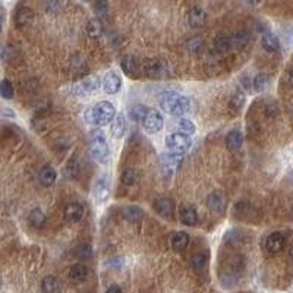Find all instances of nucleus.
<instances>
[{"instance_id": "37998d69", "label": "nucleus", "mask_w": 293, "mask_h": 293, "mask_svg": "<svg viewBox=\"0 0 293 293\" xmlns=\"http://www.w3.org/2000/svg\"><path fill=\"white\" fill-rule=\"evenodd\" d=\"M106 293H123V290H122V287H120V286L113 284V286H110V287L106 290Z\"/></svg>"}, {"instance_id": "f8f14e48", "label": "nucleus", "mask_w": 293, "mask_h": 293, "mask_svg": "<svg viewBox=\"0 0 293 293\" xmlns=\"http://www.w3.org/2000/svg\"><path fill=\"white\" fill-rule=\"evenodd\" d=\"M286 245V239L281 233L278 232H274V233H270L265 239V249L270 252V254H278L283 251Z\"/></svg>"}, {"instance_id": "39448f33", "label": "nucleus", "mask_w": 293, "mask_h": 293, "mask_svg": "<svg viewBox=\"0 0 293 293\" xmlns=\"http://www.w3.org/2000/svg\"><path fill=\"white\" fill-rule=\"evenodd\" d=\"M144 72L153 80H164L170 75V66L163 59H151L144 65Z\"/></svg>"}, {"instance_id": "ddd939ff", "label": "nucleus", "mask_w": 293, "mask_h": 293, "mask_svg": "<svg viewBox=\"0 0 293 293\" xmlns=\"http://www.w3.org/2000/svg\"><path fill=\"white\" fill-rule=\"evenodd\" d=\"M84 217V207L78 202H70L65 208V220L67 223H78Z\"/></svg>"}, {"instance_id": "c85d7f7f", "label": "nucleus", "mask_w": 293, "mask_h": 293, "mask_svg": "<svg viewBox=\"0 0 293 293\" xmlns=\"http://www.w3.org/2000/svg\"><path fill=\"white\" fill-rule=\"evenodd\" d=\"M41 290L43 293H59L60 283L54 276H46L41 281Z\"/></svg>"}, {"instance_id": "a211bd4d", "label": "nucleus", "mask_w": 293, "mask_h": 293, "mask_svg": "<svg viewBox=\"0 0 293 293\" xmlns=\"http://www.w3.org/2000/svg\"><path fill=\"white\" fill-rule=\"evenodd\" d=\"M34 19V14L30 8L27 6H21L16 14H15V24L18 28H27L33 24Z\"/></svg>"}, {"instance_id": "c756f323", "label": "nucleus", "mask_w": 293, "mask_h": 293, "mask_svg": "<svg viewBox=\"0 0 293 293\" xmlns=\"http://www.w3.org/2000/svg\"><path fill=\"white\" fill-rule=\"evenodd\" d=\"M103 31H104V27H103V22L98 19V18H93L88 21L87 24V34L91 37V38H98L103 35Z\"/></svg>"}, {"instance_id": "412c9836", "label": "nucleus", "mask_w": 293, "mask_h": 293, "mask_svg": "<svg viewBox=\"0 0 293 293\" xmlns=\"http://www.w3.org/2000/svg\"><path fill=\"white\" fill-rule=\"evenodd\" d=\"M67 277L75 283H82L88 277V268L84 264H75L69 268Z\"/></svg>"}, {"instance_id": "c03bdc74", "label": "nucleus", "mask_w": 293, "mask_h": 293, "mask_svg": "<svg viewBox=\"0 0 293 293\" xmlns=\"http://www.w3.org/2000/svg\"><path fill=\"white\" fill-rule=\"evenodd\" d=\"M3 54H5V47H3V44L0 43V59L3 57Z\"/></svg>"}, {"instance_id": "58836bf2", "label": "nucleus", "mask_w": 293, "mask_h": 293, "mask_svg": "<svg viewBox=\"0 0 293 293\" xmlns=\"http://www.w3.org/2000/svg\"><path fill=\"white\" fill-rule=\"evenodd\" d=\"M202 40L199 38V37H192V38H189L188 40V43H186V46H188V49L191 50V51H199L201 49H202Z\"/></svg>"}, {"instance_id": "7c9ffc66", "label": "nucleus", "mask_w": 293, "mask_h": 293, "mask_svg": "<svg viewBox=\"0 0 293 293\" xmlns=\"http://www.w3.org/2000/svg\"><path fill=\"white\" fill-rule=\"evenodd\" d=\"M28 222L34 228H43L46 223V214L41 208H34L28 214Z\"/></svg>"}, {"instance_id": "6e6552de", "label": "nucleus", "mask_w": 293, "mask_h": 293, "mask_svg": "<svg viewBox=\"0 0 293 293\" xmlns=\"http://www.w3.org/2000/svg\"><path fill=\"white\" fill-rule=\"evenodd\" d=\"M142 125H144V129H145L146 132L157 133V132H160V130L163 129L164 120H163V116H162L160 112H157V110H154V109H153V110L148 109V112H146L145 117L142 119Z\"/></svg>"}, {"instance_id": "bb28decb", "label": "nucleus", "mask_w": 293, "mask_h": 293, "mask_svg": "<svg viewBox=\"0 0 293 293\" xmlns=\"http://www.w3.org/2000/svg\"><path fill=\"white\" fill-rule=\"evenodd\" d=\"M214 49L217 53H228L232 49L230 35L228 34H220L214 38Z\"/></svg>"}, {"instance_id": "72a5a7b5", "label": "nucleus", "mask_w": 293, "mask_h": 293, "mask_svg": "<svg viewBox=\"0 0 293 293\" xmlns=\"http://www.w3.org/2000/svg\"><path fill=\"white\" fill-rule=\"evenodd\" d=\"M146 112H148L146 106H144V104H135V106H132V107L129 109V117H130L133 122H141V120L145 117Z\"/></svg>"}, {"instance_id": "f257e3e1", "label": "nucleus", "mask_w": 293, "mask_h": 293, "mask_svg": "<svg viewBox=\"0 0 293 293\" xmlns=\"http://www.w3.org/2000/svg\"><path fill=\"white\" fill-rule=\"evenodd\" d=\"M116 116V109L110 101H98L84 112V120L91 126H106Z\"/></svg>"}, {"instance_id": "b1692460", "label": "nucleus", "mask_w": 293, "mask_h": 293, "mask_svg": "<svg viewBox=\"0 0 293 293\" xmlns=\"http://www.w3.org/2000/svg\"><path fill=\"white\" fill-rule=\"evenodd\" d=\"M122 214H123V218L129 223H136L142 218L144 215V211L141 207H136V205H129V207H125L122 210Z\"/></svg>"}, {"instance_id": "1a4fd4ad", "label": "nucleus", "mask_w": 293, "mask_h": 293, "mask_svg": "<svg viewBox=\"0 0 293 293\" xmlns=\"http://www.w3.org/2000/svg\"><path fill=\"white\" fill-rule=\"evenodd\" d=\"M101 87V80L98 77H87L82 81H80L78 84L73 85V93L77 96H87L91 94L94 91H97Z\"/></svg>"}, {"instance_id": "ea45409f", "label": "nucleus", "mask_w": 293, "mask_h": 293, "mask_svg": "<svg viewBox=\"0 0 293 293\" xmlns=\"http://www.w3.org/2000/svg\"><path fill=\"white\" fill-rule=\"evenodd\" d=\"M94 8L98 15H106L109 12V3H106V2H98V3H96Z\"/></svg>"}, {"instance_id": "f03ea898", "label": "nucleus", "mask_w": 293, "mask_h": 293, "mask_svg": "<svg viewBox=\"0 0 293 293\" xmlns=\"http://www.w3.org/2000/svg\"><path fill=\"white\" fill-rule=\"evenodd\" d=\"M160 107L172 116H183L191 109V100L179 93H166L160 98Z\"/></svg>"}, {"instance_id": "9b49d317", "label": "nucleus", "mask_w": 293, "mask_h": 293, "mask_svg": "<svg viewBox=\"0 0 293 293\" xmlns=\"http://www.w3.org/2000/svg\"><path fill=\"white\" fill-rule=\"evenodd\" d=\"M101 87L107 94H116L122 87V80L117 73L107 72L101 80Z\"/></svg>"}, {"instance_id": "423d86ee", "label": "nucleus", "mask_w": 293, "mask_h": 293, "mask_svg": "<svg viewBox=\"0 0 293 293\" xmlns=\"http://www.w3.org/2000/svg\"><path fill=\"white\" fill-rule=\"evenodd\" d=\"M166 145L172 153L183 154L191 148L192 141L188 135L179 133V132H172L166 136Z\"/></svg>"}, {"instance_id": "c9c22d12", "label": "nucleus", "mask_w": 293, "mask_h": 293, "mask_svg": "<svg viewBox=\"0 0 293 293\" xmlns=\"http://www.w3.org/2000/svg\"><path fill=\"white\" fill-rule=\"evenodd\" d=\"M232 47H242L248 43V33L246 31H236L230 35Z\"/></svg>"}, {"instance_id": "9d476101", "label": "nucleus", "mask_w": 293, "mask_h": 293, "mask_svg": "<svg viewBox=\"0 0 293 293\" xmlns=\"http://www.w3.org/2000/svg\"><path fill=\"white\" fill-rule=\"evenodd\" d=\"M226 195L220 191H212L208 196H207V207L210 211L215 212V214H222L226 208Z\"/></svg>"}, {"instance_id": "cd10ccee", "label": "nucleus", "mask_w": 293, "mask_h": 293, "mask_svg": "<svg viewBox=\"0 0 293 293\" xmlns=\"http://www.w3.org/2000/svg\"><path fill=\"white\" fill-rule=\"evenodd\" d=\"M208 262V254L205 251H199V252H195L192 257H191V268L195 270V271H201Z\"/></svg>"}, {"instance_id": "393cba45", "label": "nucleus", "mask_w": 293, "mask_h": 293, "mask_svg": "<svg viewBox=\"0 0 293 293\" xmlns=\"http://www.w3.org/2000/svg\"><path fill=\"white\" fill-rule=\"evenodd\" d=\"M125 133H126V119L122 113H119L112 120V135L114 138H122Z\"/></svg>"}, {"instance_id": "20e7f679", "label": "nucleus", "mask_w": 293, "mask_h": 293, "mask_svg": "<svg viewBox=\"0 0 293 293\" xmlns=\"http://www.w3.org/2000/svg\"><path fill=\"white\" fill-rule=\"evenodd\" d=\"M90 156L96 162H104L109 157V145L106 142V136L101 130H96L91 133L90 142Z\"/></svg>"}, {"instance_id": "a878e982", "label": "nucleus", "mask_w": 293, "mask_h": 293, "mask_svg": "<svg viewBox=\"0 0 293 293\" xmlns=\"http://www.w3.org/2000/svg\"><path fill=\"white\" fill-rule=\"evenodd\" d=\"M38 179H40L41 185L50 186V185H53V183L56 182L57 173H56V170H54L51 166H44V167L40 170V173H38Z\"/></svg>"}, {"instance_id": "dca6fc26", "label": "nucleus", "mask_w": 293, "mask_h": 293, "mask_svg": "<svg viewBox=\"0 0 293 293\" xmlns=\"http://www.w3.org/2000/svg\"><path fill=\"white\" fill-rule=\"evenodd\" d=\"M153 207H154L156 212L159 215H162V217H170L173 214V210H175L173 202L169 198H166V196L156 198L154 202H153Z\"/></svg>"}, {"instance_id": "4c0bfd02", "label": "nucleus", "mask_w": 293, "mask_h": 293, "mask_svg": "<svg viewBox=\"0 0 293 293\" xmlns=\"http://www.w3.org/2000/svg\"><path fill=\"white\" fill-rule=\"evenodd\" d=\"M244 103H245V96L242 93H233L229 106H230V109H233L235 112H238V110L242 109Z\"/></svg>"}, {"instance_id": "0eeeda50", "label": "nucleus", "mask_w": 293, "mask_h": 293, "mask_svg": "<svg viewBox=\"0 0 293 293\" xmlns=\"http://www.w3.org/2000/svg\"><path fill=\"white\" fill-rule=\"evenodd\" d=\"M183 162V154H178V153H163L159 159V164H160V172L164 176H172L182 164Z\"/></svg>"}, {"instance_id": "f3484780", "label": "nucleus", "mask_w": 293, "mask_h": 293, "mask_svg": "<svg viewBox=\"0 0 293 293\" xmlns=\"http://www.w3.org/2000/svg\"><path fill=\"white\" fill-rule=\"evenodd\" d=\"M179 218L185 226H194L198 223V214L192 205H182L179 208Z\"/></svg>"}, {"instance_id": "f704fd0d", "label": "nucleus", "mask_w": 293, "mask_h": 293, "mask_svg": "<svg viewBox=\"0 0 293 293\" xmlns=\"http://www.w3.org/2000/svg\"><path fill=\"white\" fill-rule=\"evenodd\" d=\"M252 88L257 93H262L267 87H268V77L265 73H258V75L252 80Z\"/></svg>"}, {"instance_id": "7ed1b4c3", "label": "nucleus", "mask_w": 293, "mask_h": 293, "mask_svg": "<svg viewBox=\"0 0 293 293\" xmlns=\"http://www.w3.org/2000/svg\"><path fill=\"white\" fill-rule=\"evenodd\" d=\"M245 268V261L242 257L236 255V257H230L223 268H222V276H220V278H222V283L225 286H233L238 283L242 271Z\"/></svg>"}, {"instance_id": "79ce46f5", "label": "nucleus", "mask_w": 293, "mask_h": 293, "mask_svg": "<svg viewBox=\"0 0 293 293\" xmlns=\"http://www.w3.org/2000/svg\"><path fill=\"white\" fill-rule=\"evenodd\" d=\"M44 8H46L47 12H57V9L60 8V3H57V2H47L44 5Z\"/></svg>"}, {"instance_id": "4468645a", "label": "nucleus", "mask_w": 293, "mask_h": 293, "mask_svg": "<svg viewBox=\"0 0 293 293\" xmlns=\"http://www.w3.org/2000/svg\"><path fill=\"white\" fill-rule=\"evenodd\" d=\"M109 192H110V179L107 175H103L100 179H97L96 185H94V196L98 202H103L107 199L109 196Z\"/></svg>"}, {"instance_id": "2eb2a0df", "label": "nucleus", "mask_w": 293, "mask_h": 293, "mask_svg": "<svg viewBox=\"0 0 293 293\" xmlns=\"http://www.w3.org/2000/svg\"><path fill=\"white\" fill-rule=\"evenodd\" d=\"M188 22H189V25L192 28L204 27L205 22H207V12L199 6H194L188 14Z\"/></svg>"}, {"instance_id": "4be33fe9", "label": "nucleus", "mask_w": 293, "mask_h": 293, "mask_svg": "<svg viewBox=\"0 0 293 293\" xmlns=\"http://www.w3.org/2000/svg\"><path fill=\"white\" fill-rule=\"evenodd\" d=\"M261 46L264 47V50H267L270 53H274V51H277L280 49V41H278L276 34L267 31L261 37Z\"/></svg>"}, {"instance_id": "2f4dec72", "label": "nucleus", "mask_w": 293, "mask_h": 293, "mask_svg": "<svg viewBox=\"0 0 293 293\" xmlns=\"http://www.w3.org/2000/svg\"><path fill=\"white\" fill-rule=\"evenodd\" d=\"M138 179H139V173H138L135 169H132V167L125 169V170L122 172V175H120V182H122L125 186H132V185H135V183L138 182Z\"/></svg>"}, {"instance_id": "473e14b6", "label": "nucleus", "mask_w": 293, "mask_h": 293, "mask_svg": "<svg viewBox=\"0 0 293 293\" xmlns=\"http://www.w3.org/2000/svg\"><path fill=\"white\" fill-rule=\"evenodd\" d=\"M176 128H178L179 133H183V135H188V136L194 135L195 130H196L195 123L192 120H189V119H180V120H178Z\"/></svg>"}, {"instance_id": "a19ab883", "label": "nucleus", "mask_w": 293, "mask_h": 293, "mask_svg": "<svg viewBox=\"0 0 293 293\" xmlns=\"http://www.w3.org/2000/svg\"><path fill=\"white\" fill-rule=\"evenodd\" d=\"M90 254H91V249H90L88 245H81V246H80V249H78V257L87 258V257H90Z\"/></svg>"}, {"instance_id": "e433bc0d", "label": "nucleus", "mask_w": 293, "mask_h": 293, "mask_svg": "<svg viewBox=\"0 0 293 293\" xmlns=\"http://www.w3.org/2000/svg\"><path fill=\"white\" fill-rule=\"evenodd\" d=\"M0 96L6 100H11L14 97V85L9 80H3L0 82Z\"/></svg>"}, {"instance_id": "aec40b11", "label": "nucleus", "mask_w": 293, "mask_h": 293, "mask_svg": "<svg viewBox=\"0 0 293 293\" xmlns=\"http://www.w3.org/2000/svg\"><path fill=\"white\" fill-rule=\"evenodd\" d=\"M120 67H122V70L126 73V75L133 77V75H136V72L139 70V63H138V60H136L133 56L126 54V56H123L122 60H120Z\"/></svg>"}, {"instance_id": "6ab92c4d", "label": "nucleus", "mask_w": 293, "mask_h": 293, "mask_svg": "<svg viewBox=\"0 0 293 293\" xmlns=\"http://www.w3.org/2000/svg\"><path fill=\"white\" fill-rule=\"evenodd\" d=\"M226 146H228V150L229 151H232V153H235V151H238L241 146H242V144H244V135H242V132L241 130H238V129H233V130H230L228 135H226Z\"/></svg>"}, {"instance_id": "a18cd8bd", "label": "nucleus", "mask_w": 293, "mask_h": 293, "mask_svg": "<svg viewBox=\"0 0 293 293\" xmlns=\"http://www.w3.org/2000/svg\"><path fill=\"white\" fill-rule=\"evenodd\" d=\"M2 28H3V21H2V18H0V33H2Z\"/></svg>"}, {"instance_id": "5701e85b", "label": "nucleus", "mask_w": 293, "mask_h": 293, "mask_svg": "<svg viewBox=\"0 0 293 293\" xmlns=\"http://www.w3.org/2000/svg\"><path fill=\"white\" fill-rule=\"evenodd\" d=\"M189 244V235L186 232H176L170 236V246L175 251H183Z\"/></svg>"}]
</instances>
